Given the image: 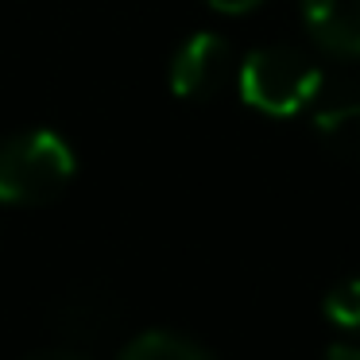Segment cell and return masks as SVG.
Returning <instances> with one entry per match:
<instances>
[{"label": "cell", "mask_w": 360, "mask_h": 360, "mask_svg": "<svg viewBox=\"0 0 360 360\" xmlns=\"http://www.w3.org/2000/svg\"><path fill=\"white\" fill-rule=\"evenodd\" d=\"M74 179V151L51 128H32L0 143V202L43 205Z\"/></svg>", "instance_id": "cell-1"}, {"label": "cell", "mask_w": 360, "mask_h": 360, "mask_svg": "<svg viewBox=\"0 0 360 360\" xmlns=\"http://www.w3.org/2000/svg\"><path fill=\"white\" fill-rule=\"evenodd\" d=\"M321 70L298 47H259L240 66V97L267 117H295L318 97Z\"/></svg>", "instance_id": "cell-2"}, {"label": "cell", "mask_w": 360, "mask_h": 360, "mask_svg": "<svg viewBox=\"0 0 360 360\" xmlns=\"http://www.w3.org/2000/svg\"><path fill=\"white\" fill-rule=\"evenodd\" d=\"M233 66V51L221 35L213 32H198L174 51L171 58V89L186 101H205L213 97L229 78Z\"/></svg>", "instance_id": "cell-3"}, {"label": "cell", "mask_w": 360, "mask_h": 360, "mask_svg": "<svg viewBox=\"0 0 360 360\" xmlns=\"http://www.w3.org/2000/svg\"><path fill=\"white\" fill-rule=\"evenodd\" d=\"M310 35L341 58H360V0H302Z\"/></svg>", "instance_id": "cell-4"}, {"label": "cell", "mask_w": 360, "mask_h": 360, "mask_svg": "<svg viewBox=\"0 0 360 360\" xmlns=\"http://www.w3.org/2000/svg\"><path fill=\"white\" fill-rule=\"evenodd\" d=\"M318 136L333 155L360 163V101H341L318 112Z\"/></svg>", "instance_id": "cell-5"}, {"label": "cell", "mask_w": 360, "mask_h": 360, "mask_svg": "<svg viewBox=\"0 0 360 360\" xmlns=\"http://www.w3.org/2000/svg\"><path fill=\"white\" fill-rule=\"evenodd\" d=\"M120 360H210V352L198 349L194 341L179 333H167V329H151V333H140Z\"/></svg>", "instance_id": "cell-6"}, {"label": "cell", "mask_w": 360, "mask_h": 360, "mask_svg": "<svg viewBox=\"0 0 360 360\" xmlns=\"http://www.w3.org/2000/svg\"><path fill=\"white\" fill-rule=\"evenodd\" d=\"M326 318L341 329H360V279H349L326 295Z\"/></svg>", "instance_id": "cell-7"}, {"label": "cell", "mask_w": 360, "mask_h": 360, "mask_svg": "<svg viewBox=\"0 0 360 360\" xmlns=\"http://www.w3.org/2000/svg\"><path fill=\"white\" fill-rule=\"evenodd\" d=\"M210 8H217V12H229V16H240V12H252L259 4V0H205Z\"/></svg>", "instance_id": "cell-8"}, {"label": "cell", "mask_w": 360, "mask_h": 360, "mask_svg": "<svg viewBox=\"0 0 360 360\" xmlns=\"http://www.w3.org/2000/svg\"><path fill=\"white\" fill-rule=\"evenodd\" d=\"M326 360H360V349L356 345H333V349L326 352Z\"/></svg>", "instance_id": "cell-9"}, {"label": "cell", "mask_w": 360, "mask_h": 360, "mask_svg": "<svg viewBox=\"0 0 360 360\" xmlns=\"http://www.w3.org/2000/svg\"><path fill=\"white\" fill-rule=\"evenodd\" d=\"M27 360H86L78 352H66V349H51V352H39V356H27Z\"/></svg>", "instance_id": "cell-10"}]
</instances>
